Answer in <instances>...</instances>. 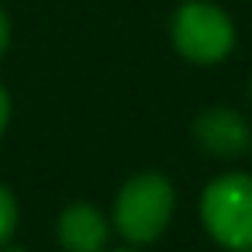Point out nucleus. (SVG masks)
Wrapping results in <instances>:
<instances>
[{
  "mask_svg": "<svg viewBox=\"0 0 252 252\" xmlns=\"http://www.w3.org/2000/svg\"><path fill=\"white\" fill-rule=\"evenodd\" d=\"M173 42L193 63H218L228 56L235 28L221 7L193 0V4H183L173 18Z\"/></svg>",
  "mask_w": 252,
  "mask_h": 252,
  "instance_id": "3",
  "label": "nucleus"
},
{
  "mask_svg": "<svg viewBox=\"0 0 252 252\" xmlns=\"http://www.w3.org/2000/svg\"><path fill=\"white\" fill-rule=\"evenodd\" d=\"M169 218H173V187L166 176L138 173L121 187L114 204V221L128 242H138V245L156 242L166 231Z\"/></svg>",
  "mask_w": 252,
  "mask_h": 252,
  "instance_id": "1",
  "label": "nucleus"
},
{
  "mask_svg": "<svg viewBox=\"0 0 252 252\" xmlns=\"http://www.w3.org/2000/svg\"><path fill=\"white\" fill-rule=\"evenodd\" d=\"M249 87H252V83H249Z\"/></svg>",
  "mask_w": 252,
  "mask_h": 252,
  "instance_id": "9",
  "label": "nucleus"
},
{
  "mask_svg": "<svg viewBox=\"0 0 252 252\" xmlns=\"http://www.w3.org/2000/svg\"><path fill=\"white\" fill-rule=\"evenodd\" d=\"M7 38H11V28H7V18H4V11H0V52L7 49Z\"/></svg>",
  "mask_w": 252,
  "mask_h": 252,
  "instance_id": "8",
  "label": "nucleus"
},
{
  "mask_svg": "<svg viewBox=\"0 0 252 252\" xmlns=\"http://www.w3.org/2000/svg\"><path fill=\"white\" fill-rule=\"evenodd\" d=\"M14 224H18V204H14L11 190L0 183V242H7V238H11Z\"/></svg>",
  "mask_w": 252,
  "mask_h": 252,
  "instance_id": "6",
  "label": "nucleus"
},
{
  "mask_svg": "<svg viewBox=\"0 0 252 252\" xmlns=\"http://www.w3.org/2000/svg\"><path fill=\"white\" fill-rule=\"evenodd\" d=\"M197 138L204 149H211L214 156H238L249 149L252 135L242 114L228 111V107H211L197 118Z\"/></svg>",
  "mask_w": 252,
  "mask_h": 252,
  "instance_id": "4",
  "label": "nucleus"
},
{
  "mask_svg": "<svg viewBox=\"0 0 252 252\" xmlns=\"http://www.w3.org/2000/svg\"><path fill=\"white\" fill-rule=\"evenodd\" d=\"M59 242L69 252H100L107 242V221L94 204H73L59 218Z\"/></svg>",
  "mask_w": 252,
  "mask_h": 252,
  "instance_id": "5",
  "label": "nucleus"
},
{
  "mask_svg": "<svg viewBox=\"0 0 252 252\" xmlns=\"http://www.w3.org/2000/svg\"><path fill=\"white\" fill-rule=\"evenodd\" d=\"M7 114H11V104H7L4 87H0V135H4V128H7Z\"/></svg>",
  "mask_w": 252,
  "mask_h": 252,
  "instance_id": "7",
  "label": "nucleus"
},
{
  "mask_svg": "<svg viewBox=\"0 0 252 252\" xmlns=\"http://www.w3.org/2000/svg\"><path fill=\"white\" fill-rule=\"evenodd\" d=\"M200 218L221 245L235 252H252V176L231 173L214 180L204 190Z\"/></svg>",
  "mask_w": 252,
  "mask_h": 252,
  "instance_id": "2",
  "label": "nucleus"
}]
</instances>
